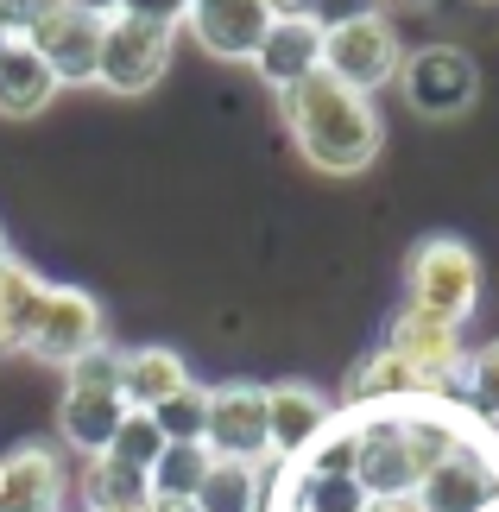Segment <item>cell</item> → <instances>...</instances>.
<instances>
[{
	"mask_svg": "<svg viewBox=\"0 0 499 512\" xmlns=\"http://www.w3.org/2000/svg\"><path fill=\"white\" fill-rule=\"evenodd\" d=\"M102 32H108V19H89V13H76V7H57V13H45L26 32V45L51 64L57 83H95V64H102Z\"/></svg>",
	"mask_w": 499,
	"mask_h": 512,
	"instance_id": "obj_12",
	"label": "cell"
},
{
	"mask_svg": "<svg viewBox=\"0 0 499 512\" xmlns=\"http://www.w3.org/2000/svg\"><path fill=\"white\" fill-rule=\"evenodd\" d=\"M367 512H424V506L405 494V500H367Z\"/></svg>",
	"mask_w": 499,
	"mask_h": 512,
	"instance_id": "obj_33",
	"label": "cell"
},
{
	"mask_svg": "<svg viewBox=\"0 0 499 512\" xmlns=\"http://www.w3.org/2000/svg\"><path fill=\"white\" fill-rule=\"evenodd\" d=\"M398 64H405V45H398V26L386 13H342L323 19V76L348 83L354 95H373L379 83H392Z\"/></svg>",
	"mask_w": 499,
	"mask_h": 512,
	"instance_id": "obj_4",
	"label": "cell"
},
{
	"mask_svg": "<svg viewBox=\"0 0 499 512\" xmlns=\"http://www.w3.org/2000/svg\"><path fill=\"white\" fill-rule=\"evenodd\" d=\"M285 500L291 512H367V487L354 475H304V468H291Z\"/></svg>",
	"mask_w": 499,
	"mask_h": 512,
	"instance_id": "obj_24",
	"label": "cell"
},
{
	"mask_svg": "<svg viewBox=\"0 0 499 512\" xmlns=\"http://www.w3.org/2000/svg\"><path fill=\"white\" fill-rule=\"evenodd\" d=\"M329 424H335L329 392H316V386H304V380L266 386V430H272V456H278V462H297Z\"/></svg>",
	"mask_w": 499,
	"mask_h": 512,
	"instance_id": "obj_13",
	"label": "cell"
},
{
	"mask_svg": "<svg viewBox=\"0 0 499 512\" xmlns=\"http://www.w3.org/2000/svg\"><path fill=\"white\" fill-rule=\"evenodd\" d=\"M102 342H108L102 304H95L89 291H76V285H45L38 304H32V323H26V342L19 348H26L32 361H45V367H76Z\"/></svg>",
	"mask_w": 499,
	"mask_h": 512,
	"instance_id": "obj_5",
	"label": "cell"
},
{
	"mask_svg": "<svg viewBox=\"0 0 499 512\" xmlns=\"http://www.w3.org/2000/svg\"><path fill=\"white\" fill-rule=\"evenodd\" d=\"M171 45H177V26H152V19L114 13L108 32H102V64H95V83L114 89V95H146L158 76L171 70Z\"/></svg>",
	"mask_w": 499,
	"mask_h": 512,
	"instance_id": "obj_7",
	"label": "cell"
},
{
	"mask_svg": "<svg viewBox=\"0 0 499 512\" xmlns=\"http://www.w3.org/2000/svg\"><path fill=\"white\" fill-rule=\"evenodd\" d=\"M13 260V247H7V228H0V266H7Z\"/></svg>",
	"mask_w": 499,
	"mask_h": 512,
	"instance_id": "obj_34",
	"label": "cell"
},
{
	"mask_svg": "<svg viewBox=\"0 0 499 512\" xmlns=\"http://www.w3.org/2000/svg\"><path fill=\"white\" fill-rule=\"evenodd\" d=\"M57 7H64V0H0V32H7V38H26L38 19L57 13Z\"/></svg>",
	"mask_w": 499,
	"mask_h": 512,
	"instance_id": "obj_29",
	"label": "cell"
},
{
	"mask_svg": "<svg viewBox=\"0 0 499 512\" xmlns=\"http://www.w3.org/2000/svg\"><path fill=\"white\" fill-rule=\"evenodd\" d=\"M272 19H297V13H316V0H266Z\"/></svg>",
	"mask_w": 499,
	"mask_h": 512,
	"instance_id": "obj_32",
	"label": "cell"
},
{
	"mask_svg": "<svg viewBox=\"0 0 499 512\" xmlns=\"http://www.w3.org/2000/svg\"><path fill=\"white\" fill-rule=\"evenodd\" d=\"M76 487H83V512H146L152 506V481L133 475V468L114 462V456H89Z\"/></svg>",
	"mask_w": 499,
	"mask_h": 512,
	"instance_id": "obj_21",
	"label": "cell"
},
{
	"mask_svg": "<svg viewBox=\"0 0 499 512\" xmlns=\"http://www.w3.org/2000/svg\"><path fill=\"white\" fill-rule=\"evenodd\" d=\"M253 70L266 76L278 95H285L291 83H304V76H316L323 70V13L272 19L266 38H259V51H253Z\"/></svg>",
	"mask_w": 499,
	"mask_h": 512,
	"instance_id": "obj_14",
	"label": "cell"
},
{
	"mask_svg": "<svg viewBox=\"0 0 499 512\" xmlns=\"http://www.w3.org/2000/svg\"><path fill=\"white\" fill-rule=\"evenodd\" d=\"M190 7H196V0H190Z\"/></svg>",
	"mask_w": 499,
	"mask_h": 512,
	"instance_id": "obj_37",
	"label": "cell"
},
{
	"mask_svg": "<svg viewBox=\"0 0 499 512\" xmlns=\"http://www.w3.org/2000/svg\"><path fill=\"white\" fill-rule=\"evenodd\" d=\"M57 76L51 64L38 57L26 38H7V51H0V121H32V114H45L57 102Z\"/></svg>",
	"mask_w": 499,
	"mask_h": 512,
	"instance_id": "obj_17",
	"label": "cell"
},
{
	"mask_svg": "<svg viewBox=\"0 0 499 512\" xmlns=\"http://www.w3.org/2000/svg\"><path fill=\"white\" fill-rule=\"evenodd\" d=\"M0 51H7V32H0Z\"/></svg>",
	"mask_w": 499,
	"mask_h": 512,
	"instance_id": "obj_35",
	"label": "cell"
},
{
	"mask_svg": "<svg viewBox=\"0 0 499 512\" xmlns=\"http://www.w3.org/2000/svg\"><path fill=\"white\" fill-rule=\"evenodd\" d=\"M203 449L228 462H259L272 456V430H266V386L253 380H228L209 386V424H203Z\"/></svg>",
	"mask_w": 499,
	"mask_h": 512,
	"instance_id": "obj_10",
	"label": "cell"
},
{
	"mask_svg": "<svg viewBox=\"0 0 499 512\" xmlns=\"http://www.w3.org/2000/svg\"><path fill=\"white\" fill-rule=\"evenodd\" d=\"M354 424H361V462H354V481L367 487V500H405V494H417L424 468H417V456H411V437H405L398 405L354 411Z\"/></svg>",
	"mask_w": 499,
	"mask_h": 512,
	"instance_id": "obj_9",
	"label": "cell"
},
{
	"mask_svg": "<svg viewBox=\"0 0 499 512\" xmlns=\"http://www.w3.org/2000/svg\"><path fill=\"white\" fill-rule=\"evenodd\" d=\"M474 304H481V260H474V247L455 241V234L417 241L411 260H405V310H424V317H443V323H468Z\"/></svg>",
	"mask_w": 499,
	"mask_h": 512,
	"instance_id": "obj_3",
	"label": "cell"
},
{
	"mask_svg": "<svg viewBox=\"0 0 499 512\" xmlns=\"http://www.w3.org/2000/svg\"><path fill=\"white\" fill-rule=\"evenodd\" d=\"M64 462L45 443H19L0 456V512H64Z\"/></svg>",
	"mask_w": 499,
	"mask_h": 512,
	"instance_id": "obj_15",
	"label": "cell"
},
{
	"mask_svg": "<svg viewBox=\"0 0 499 512\" xmlns=\"http://www.w3.org/2000/svg\"><path fill=\"white\" fill-rule=\"evenodd\" d=\"M405 399H424L417 380H411V367L398 361L386 342L367 348L361 361H354V373H348V405L354 411H386V405H405Z\"/></svg>",
	"mask_w": 499,
	"mask_h": 512,
	"instance_id": "obj_19",
	"label": "cell"
},
{
	"mask_svg": "<svg viewBox=\"0 0 499 512\" xmlns=\"http://www.w3.org/2000/svg\"><path fill=\"white\" fill-rule=\"evenodd\" d=\"M203 475H209V449L203 443H165V456L152 468V500L158 506H184V500H196Z\"/></svg>",
	"mask_w": 499,
	"mask_h": 512,
	"instance_id": "obj_23",
	"label": "cell"
},
{
	"mask_svg": "<svg viewBox=\"0 0 499 512\" xmlns=\"http://www.w3.org/2000/svg\"><path fill=\"white\" fill-rule=\"evenodd\" d=\"M127 418L121 399V348H95L76 367H64V405H57V437H64L76 456H108L114 430Z\"/></svg>",
	"mask_w": 499,
	"mask_h": 512,
	"instance_id": "obj_2",
	"label": "cell"
},
{
	"mask_svg": "<svg viewBox=\"0 0 499 512\" xmlns=\"http://www.w3.org/2000/svg\"><path fill=\"white\" fill-rule=\"evenodd\" d=\"M398 83H405V102L424 114V121H455V114L474 108L481 95V64L462 45H417L398 64Z\"/></svg>",
	"mask_w": 499,
	"mask_h": 512,
	"instance_id": "obj_6",
	"label": "cell"
},
{
	"mask_svg": "<svg viewBox=\"0 0 499 512\" xmlns=\"http://www.w3.org/2000/svg\"><path fill=\"white\" fill-rule=\"evenodd\" d=\"M278 108H285V127L297 152L329 171V177H354L379 159V114L367 95H354L348 83H335V76H304V83H291L278 95Z\"/></svg>",
	"mask_w": 499,
	"mask_h": 512,
	"instance_id": "obj_1",
	"label": "cell"
},
{
	"mask_svg": "<svg viewBox=\"0 0 499 512\" xmlns=\"http://www.w3.org/2000/svg\"><path fill=\"white\" fill-rule=\"evenodd\" d=\"M108 456H114V462H127L133 475H146V481H152L158 456H165V430L152 424V411H127L121 430H114V443H108Z\"/></svg>",
	"mask_w": 499,
	"mask_h": 512,
	"instance_id": "obj_25",
	"label": "cell"
},
{
	"mask_svg": "<svg viewBox=\"0 0 499 512\" xmlns=\"http://www.w3.org/2000/svg\"><path fill=\"white\" fill-rule=\"evenodd\" d=\"M455 392L481 411L487 424H499V342H481L474 354H462V373H455Z\"/></svg>",
	"mask_w": 499,
	"mask_h": 512,
	"instance_id": "obj_26",
	"label": "cell"
},
{
	"mask_svg": "<svg viewBox=\"0 0 499 512\" xmlns=\"http://www.w3.org/2000/svg\"><path fill=\"white\" fill-rule=\"evenodd\" d=\"M386 348L411 367V380H417L424 399L449 392L455 373H462V323L424 317V310H405V304H398V317L386 323Z\"/></svg>",
	"mask_w": 499,
	"mask_h": 512,
	"instance_id": "obj_8",
	"label": "cell"
},
{
	"mask_svg": "<svg viewBox=\"0 0 499 512\" xmlns=\"http://www.w3.org/2000/svg\"><path fill=\"white\" fill-rule=\"evenodd\" d=\"M64 7L89 13V19H114V13H121V0H64Z\"/></svg>",
	"mask_w": 499,
	"mask_h": 512,
	"instance_id": "obj_31",
	"label": "cell"
},
{
	"mask_svg": "<svg viewBox=\"0 0 499 512\" xmlns=\"http://www.w3.org/2000/svg\"><path fill=\"white\" fill-rule=\"evenodd\" d=\"M354 462H361V424L348 418V424H329L291 468H304V475H354Z\"/></svg>",
	"mask_w": 499,
	"mask_h": 512,
	"instance_id": "obj_27",
	"label": "cell"
},
{
	"mask_svg": "<svg viewBox=\"0 0 499 512\" xmlns=\"http://www.w3.org/2000/svg\"><path fill=\"white\" fill-rule=\"evenodd\" d=\"M266 26H272L266 0H196L190 7L196 45L209 57H228V64H247L259 51V38H266Z\"/></svg>",
	"mask_w": 499,
	"mask_h": 512,
	"instance_id": "obj_16",
	"label": "cell"
},
{
	"mask_svg": "<svg viewBox=\"0 0 499 512\" xmlns=\"http://www.w3.org/2000/svg\"><path fill=\"white\" fill-rule=\"evenodd\" d=\"M190 506L196 512H259V506H266V468L209 456V475H203V487H196Z\"/></svg>",
	"mask_w": 499,
	"mask_h": 512,
	"instance_id": "obj_20",
	"label": "cell"
},
{
	"mask_svg": "<svg viewBox=\"0 0 499 512\" xmlns=\"http://www.w3.org/2000/svg\"><path fill=\"white\" fill-rule=\"evenodd\" d=\"M152 424L165 430V443H203V424H209V386H184V392H171L165 405L152 411Z\"/></svg>",
	"mask_w": 499,
	"mask_h": 512,
	"instance_id": "obj_28",
	"label": "cell"
},
{
	"mask_svg": "<svg viewBox=\"0 0 499 512\" xmlns=\"http://www.w3.org/2000/svg\"><path fill=\"white\" fill-rule=\"evenodd\" d=\"M38 291H45V279H38L26 260H7V266H0V354H13L19 342H26V323H32Z\"/></svg>",
	"mask_w": 499,
	"mask_h": 512,
	"instance_id": "obj_22",
	"label": "cell"
},
{
	"mask_svg": "<svg viewBox=\"0 0 499 512\" xmlns=\"http://www.w3.org/2000/svg\"><path fill=\"white\" fill-rule=\"evenodd\" d=\"M424 512H499V456L487 443H462L449 462H436L411 494Z\"/></svg>",
	"mask_w": 499,
	"mask_h": 512,
	"instance_id": "obj_11",
	"label": "cell"
},
{
	"mask_svg": "<svg viewBox=\"0 0 499 512\" xmlns=\"http://www.w3.org/2000/svg\"><path fill=\"white\" fill-rule=\"evenodd\" d=\"M190 386V367L177 348H121V399L127 411H158L171 392Z\"/></svg>",
	"mask_w": 499,
	"mask_h": 512,
	"instance_id": "obj_18",
	"label": "cell"
},
{
	"mask_svg": "<svg viewBox=\"0 0 499 512\" xmlns=\"http://www.w3.org/2000/svg\"><path fill=\"white\" fill-rule=\"evenodd\" d=\"M146 512H158V506H146Z\"/></svg>",
	"mask_w": 499,
	"mask_h": 512,
	"instance_id": "obj_36",
	"label": "cell"
},
{
	"mask_svg": "<svg viewBox=\"0 0 499 512\" xmlns=\"http://www.w3.org/2000/svg\"><path fill=\"white\" fill-rule=\"evenodd\" d=\"M121 13L152 19V26H177V19H190V0H121Z\"/></svg>",
	"mask_w": 499,
	"mask_h": 512,
	"instance_id": "obj_30",
	"label": "cell"
}]
</instances>
